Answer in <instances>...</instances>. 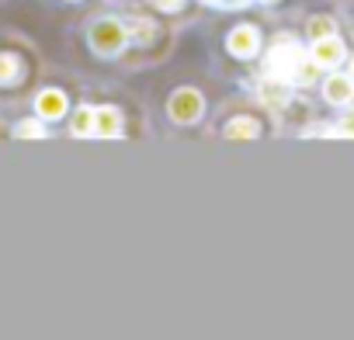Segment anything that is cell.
I'll use <instances>...</instances> for the list:
<instances>
[{"label": "cell", "mask_w": 354, "mask_h": 340, "mask_svg": "<svg viewBox=\"0 0 354 340\" xmlns=\"http://www.w3.org/2000/svg\"><path fill=\"white\" fill-rule=\"evenodd\" d=\"M264 70H268V77H278V80L313 84V77H316L319 66L313 63V56L306 59V53H302L295 42L281 39V42L271 46V53H268V59H264Z\"/></svg>", "instance_id": "cell-1"}, {"label": "cell", "mask_w": 354, "mask_h": 340, "mask_svg": "<svg viewBox=\"0 0 354 340\" xmlns=\"http://www.w3.org/2000/svg\"><path fill=\"white\" fill-rule=\"evenodd\" d=\"M125 42H129V35H125V28H122L118 21H97V25L91 28V46H94V53H101V56H115Z\"/></svg>", "instance_id": "cell-2"}, {"label": "cell", "mask_w": 354, "mask_h": 340, "mask_svg": "<svg viewBox=\"0 0 354 340\" xmlns=\"http://www.w3.org/2000/svg\"><path fill=\"white\" fill-rule=\"evenodd\" d=\"M198 115H202V94H198V91L181 87V91L170 97V118H174V122L188 125V122H195Z\"/></svg>", "instance_id": "cell-3"}, {"label": "cell", "mask_w": 354, "mask_h": 340, "mask_svg": "<svg viewBox=\"0 0 354 340\" xmlns=\"http://www.w3.org/2000/svg\"><path fill=\"white\" fill-rule=\"evenodd\" d=\"M230 53L236 56V59H250L254 53H257V46H261V35H257V28H250V25H240V28H233L230 32Z\"/></svg>", "instance_id": "cell-4"}, {"label": "cell", "mask_w": 354, "mask_h": 340, "mask_svg": "<svg viewBox=\"0 0 354 340\" xmlns=\"http://www.w3.org/2000/svg\"><path fill=\"white\" fill-rule=\"evenodd\" d=\"M313 63L316 66H337L344 59V42L337 35H323V39H313Z\"/></svg>", "instance_id": "cell-5"}, {"label": "cell", "mask_w": 354, "mask_h": 340, "mask_svg": "<svg viewBox=\"0 0 354 340\" xmlns=\"http://www.w3.org/2000/svg\"><path fill=\"white\" fill-rule=\"evenodd\" d=\"M323 94H326V101H333V104H347V101L354 97V77H344V73L326 77Z\"/></svg>", "instance_id": "cell-6"}, {"label": "cell", "mask_w": 354, "mask_h": 340, "mask_svg": "<svg viewBox=\"0 0 354 340\" xmlns=\"http://www.w3.org/2000/svg\"><path fill=\"white\" fill-rule=\"evenodd\" d=\"M35 108H39L42 118H59V115L66 111V94H63V91H42V94L35 97Z\"/></svg>", "instance_id": "cell-7"}, {"label": "cell", "mask_w": 354, "mask_h": 340, "mask_svg": "<svg viewBox=\"0 0 354 340\" xmlns=\"http://www.w3.org/2000/svg\"><path fill=\"white\" fill-rule=\"evenodd\" d=\"M122 115L115 108H94V135H118Z\"/></svg>", "instance_id": "cell-8"}, {"label": "cell", "mask_w": 354, "mask_h": 340, "mask_svg": "<svg viewBox=\"0 0 354 340\" xmlns=\"http://www.w3.org/2000/svg\"><path fill=\"white\" fill-rule=\"evenodd\" d=\"M257 132H261L257 118H233V122L226 125V135H230V139H254Z\"/></svg>", "instance_id": "cell-9"}, {"label": "cell", "mask_w": 354, "mask_h": 340, "mask_svg": "<svg viewBox=\"0 0 354 340\" xmlns=\"http://www.w3.org/2000/svg\"><path fill=\"white\" fill-rule=\"evenodd\" d=\"M261 97H264L268 104H271V101H274V104H281V101L288 97V87H285V80H278V77H271V80H268V84L261 87Z\"/></svg>", "instance_id": "cell-10"}, {"label": "cell", "mask_w": 354, "mask_h": 340, "mask_svg": "<svg viewBox=\"0 0 354 340\" xmlns=\"http://www.w3.org/2000/svg\"><path fill=\"white\" fill-rule=\"evenodd\" d=\"M94 132V108H77L73 115V135H91Z\"/></svg>", "instance_id": "cell-11"}, {"label": "cell", "mask_w": 354, "mask_h": 340, "mask_svg": "<svg viewBox=\"0 0 354 340\" xmlns=\"http://www.w3.org/2000/svg\"><path fill=\"white\" fill-rule=\"evenodd\" d=\"M153 35H156V25H153V21H136V25L129 28V39H132V42H139V46L153 42Z\"/></svg>", "instance_id": "cell-12"}, {"label": "cell", "mask_w": 354, "mask_h": 340, "mask_svg": "<svg viewBox=\"0 0 354 340\" xmlns=\"http://www.w3.org/2000/svg\"><path fill=\"white\" fill-rule=\"evenodd\" d=\"M309 35H313V39H323V35H337V25H333V18H326V15L313 18V21H309Z\"/></svg>", "instance_id": "cell-13"}, {"label": "cell", "mask_w": 354, "mask_h": 340, "mask_svg": "<svg viewBox=\"0 0 354 340\" xmlns=\"http://www.w3.org/2000/svg\"><path fill=\"white\" fill-rule=\"evenodd\" d=\"M18 56H11V53H0V84H8V80H15L18 77Z\"/></svg>", "instance_id": "cell-14"}, {"label": "cell", "mask_w": 354, "mask_h": 340, "mask_svg": "<svg viewBox=\"0 0 354 340\" xmlns=\"http://www.w3.org/2000/svg\"><path fill=\"white\" fill-rule=\"evenodd\" d=\"M15 135H18V139H21V135H25V139H42L46 129H42L39 122H21V125L15 129Z\"/></svg>", "instance_id": "cell-15"}, {"label": "cell", "mask_w": 354, "mask_h": 340, "mask_svg": "<svg viewBox=\"0 0 354 340\" xmlns=\"http://www.w3.org/2000/svg\"><path fill=\"white\" fill-rule=\"evenodd\" d=\"M153 4H156L160 11H177V8L185 4V0H153Z\"/></svg>", "instance_id": "cell-16"}, {"label": "cell", "mask_w": 354, "mask_h": 340, "mask_svg": "<svg viewBox=\"0 0 354 340\" xmlns=\"http://www.w3.org/2000/svg\"><path fill=\"white\" fill-rule=\"evenodd\" d=\"M219 4H226V8H240V4H247V0H219Z\"/></svg>", "instance_id": "cell-17"}, {"label": "cell", "mask_w": 354, "mask_h": 340, "mask_svg": "<svg viewBox=\"0 0 354 340\" xmlns=\"http://www.w3.org/2000/svg\"><path fill=\"white\" fill-rule=\"evenodd\" d=\"M351 77H354V59H351Z\"/></svg>", "instance_id": "cell-18"}, {"label": "cell", "mask_w": 354, "mask_h": 340, "mask_svg": "<svg viewBox=\"0 0 354 340\" xmlns=\"http://www.w3.org/2000/svg\"><path fill=\"white\" fill-rule=\"evenodd\" d=\"M264 4H274V0H264Z\"/></svg>", "instance_id": "cell-19"}, {"label": "cell", "mask_w": 354, "mask_h": 340, "mask_svg": "<svg viewBox=\"0 0 354 340\" xmlns=\"http://www.w3.org/2000/svg\"><path fill=\"white\" fill-rule=\"evenodd\" d=\"M209 4H212V0H209Z\"/></svg>", "instance_id": "cell-20"}]
</instances>
